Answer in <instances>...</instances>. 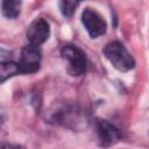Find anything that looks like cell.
Here are the masks:
<instances>
[{"label": "cell", "mask_w": 149, "mask_h": 149, "mask_svg": "<svg viewBox=\"0 0 149 149\" xmlns=\"http://www.w3.org/2000/svg\"><path fill=\"white\" fill-rule=\"evenodd\" d=\"M105 57L111 62V64L119 71H129L135 66V61L126 47L118 41L109 42L104 48Z\"/></svg>", "instance_id": "1"}, {"label": "cell", "mask_w": 149, "mask_h": 149, "mask_svg": "<svg viewBox=\"0 0 149 149\" xmlns=\"http://www.w3.org/2000/svg\"><path fill=\"white\" fill-rule=\"evenodd\" d=\"M61 55L68 61V72L71 76H80L86 71L87 59L85 52L76 45H64Z\"/></svg>", "instance_id": "2"}, {"label": "cell", "mask_w": 149, "mask_h": 149, "mask_svg": "<svg viewBox=\"0 0 149 149\" xmlns=\"http://www.w3.org/2000/svg\"><path fill=\"white\" fill-rule=\"evenodd\" d=\"M81 22L92 38H97L106 33L107 23L104 17L92 8H85L81 14Z\"/></svg>", "instance_id": "3"}, {"label": "cell", "mask_w": 149, "mask_h": 149, "mask_svg": "<svg viewBox=\"0 0 149 149\" xmlns=\"http://www.w3.org/2000/svg\"><path fill=\"white\" fill-rule=\"evenodd\" d=\"M20 73H35L41 65V51L38 47L26 45L21 51L20 62L17 63Z\"/></svg>", "instance_id": "4"}, {"label": "cell", "mask_w": 149, "mask_h": 149, "mask_svg": "<svg viewBox=\"0 0 149 149\" xmlns=\"http://www.w3.org/2000/svg\"><path fill=\"white\" fill-rule=\"evenodd\" d=\"M50 35V27L49 23L42 19H35L28 27L27 29V38L30 45L34 47H40L43 44Z\"/></svg>", "instance_id": "5"}, {"label": "cell", "mask_w": 149, "mask_h": 149, "mask_svg": "<svg viewBox=\"0 0 149 149\" xmlns=\"http://www.w3.org/2000/svg\"><path fill=\"white\" fill-rule=\"evenodd\" d=\"M95 133H97L99 144L105 148L115 144L120 139L119 130L106 120H97Z\"/></svg>", "instance_id": "6"}, {"label": "cell", "mask_w": 149, "mask_h": 149, "mask_svg": "<svg viewBox=\"0 0 149 149\" xmlns=\"http://www.w3.org/2000/svg\"><path fill=\"white\" fill-rule=\"evenodd\" d=\"M20 73L19 64L15 62H0V83H3L5 80L16 76Z\"/></svg>", "instance_id": "7"}, {"label": "cell", "mask_w": 149, "mask_h": 149, "mask_svg": "<svg viewBox=\"0 0 149 149\" xmlns=\"http://www.w3.org/2000/svg\"><path fill=\"white\" fill-rule=\"evenodd\" d=\"M20 9H21V1L7 0V1H3L1 5V12L3 16L8 19H15L16 16H19Z\"/></svg>", "instance_id": "8"}, {"label": "cell", "mask_w": 149, "mask_h": 149, "mask_svg": "<svg viewBox=\"0 0 149 149\" xmlns=\"http://www.w3.org/2000/svg\"><path fill=\"white\" fill-rule=\"evenodd\" d=\"M78 5L79 2H74V1H61L59 2L61 12L64 16H71Z\"/></svg>", "instance_id": "9"}, {"label": "cell", "mask_w": 149, "mask_h": 149, "mask_svg": "<svg viewBox=\"0 0 149 149\" xmlns=\"http://www.w3.org/2000/svg\"><path fill=\"white\" fill-rule=\"evenodd\" d=\"M0 149H17L15 147H12V146H5V147H1Z\"/></svg>", "instance_id": "10"}]
</instances>
